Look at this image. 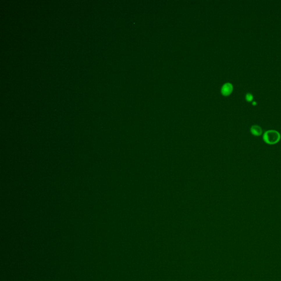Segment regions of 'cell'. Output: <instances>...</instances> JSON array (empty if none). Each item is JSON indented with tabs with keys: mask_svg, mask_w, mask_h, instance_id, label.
I'll return each instance as SVG.
<instances>
[{
	"mask_svg": "<svg viewBox=\"0 0 281 281\" xmlns=\"http://www.w3.org/2000/svg\"><path fill=\"white\" fill-rule=\"evenodd\" d=\"M262 138L266 144L273 145L280 141L281 135L278 131L275 130H270L264 133Z\"/></svg>",
	"mask_w": 281,
	"mask_h": 281,
	"instance_id": "6da1fadb",
	"label": "cell"
},
{
	"mask_svg": "<svg viewBox=\"0 0 281 281\" xmlns=\"http://www.w3.org/2000/svg\"><path fill=\"white\" fill-rule=\"evenodd\" d=\"M233 91L232 85L230 83H226L225 85H223V86L221 89V92L223 93V96H227L230 95Z\"/></svg>",
	"mask_w": 281,
	"mask_h": 281,
	"instance_id": "7a4b0ae2",
	"label": "cell"
},
{
	"mask_svg": "<svg viewBox=\"0 0 281 281\" xmlns=\"http://www.w3.org/2000/svg\"><path fill=\"white\" fill-rule=\"evenodd\" d=\"M250 131L253 136H260L262 134V127L257 125H254L252 126Z\"/></svg>",
	"mask_w": 281,
	"mask_h": 281,
	"instance_id": "3957f363",
	"label": "cell"
},
{
	"mask_svg": "<svg viewBox=\"0 0 281 281\" xmlns=\"http://www.w3.org/2000/svg\"><path fill=\"white\" fill-rule=\"evenodd\" d=\"M246 99L247 100V102H252V100H253V96H252L251 93H248L246 95Z\"/></svg>",
	"mask_w": 281,
	"mask_h": 281,
	"instance_id": "277c9868",
	"label": "cell"
},
{
	"mask_svg": "<svg viewBox=\"0 0 281 281\" xmlns=\"http://www.w3.org/2000/svg\"><path fill=\"white\" fill-rule=\"evenodd\" d=\"M252 105L253 106H256L257 105V102H253V103H252Z\"/></svg>",
	"mask_w": 281,
	"mask_h": 281,
	"instance_id": "5b68a950",
	"label": "cell"
}]
</instances>
